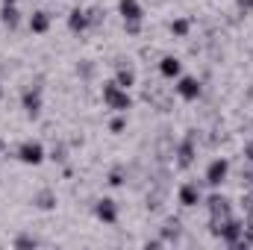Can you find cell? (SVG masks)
I'll use <instances>...</instances> for the list:
<instances>
[{
    "instance_id": "cell-1",
    "label": "cell",
    "mask_w": 253,
    "mask_h": 250,
    "mask_svg": "<svg viewBox=\"0 0 253 250\" xmlns=\"http://www.w3.org/2000/svg\"><path fill=\"white\" fill-rule=\"evenodd\" d=\"M209 230H212V236H218L224 245L236 248V245L242 242V236H245V221L236 218V215L221 218V221H212V218H209Z\"/></svg>"
},
{
    "instance_id": "cell-2",
    "label": "cell",
    "mask_w": 253,
    "mask_h": 250,
    "mask_svg": "<svg viewBox=\"0 0 253 250\" xmlns=\"http://www.w3.org/2000/svg\"><path fill=\"white\" fill-rule=\"evenodd\" d=\"M100 97H103L106 109H112V112H121V115H124L126 109L132 106L129 88H124V85H118L115 80H106V83L100 85Z\"/></svg>"
},
{
    "instance_id": "cell-3",
    "label": "cell",
    "mask_w": 253,
    "mask_h": 250,
    "mask_svg": "<svg viewBox=\"0 0 253 250\" xmlns=\"http://www.w3.org/2000/svg\"><path fill=\"white\" fill-rule=\"evenodd\" d=\"M194 159H197V135H194V129H189L183 135V141L174 144V162H177L180 171H189L194 165Z\"/></svg>"
},
{
    "instance_id": "cell-4",
    "label": "cell",
    "mask_w": 253,
    "mask_h": 250,
    "mask_svg": "<svg viewBox=\"0 0 253 250\" xmlns=\"http://www.w3.org/2000/svg\"><path fill=\"white\" fill-rule=\"evenodd\" d=\"M21 109L27 112V118H39L44 109V91L42 85H27L21 91Z\"/></svg>"
},
{
    "instance_id": "cell-5",
    "label": "cell",
    "mask_w": 253,
    "mask_h": 250,
    "mask_svg": "<svg viewBox=\"0 0 253 250\" xmlns=\"http://www.w3.org/2000/svg\"><path fill=\"white\" fill-rule=\"evenodd\" d=\"M227 174H230V162H227L224 156H218V159H212V162L206 165L203 183H206L209 188H221V183L227 180Z\"/></svg>"
},
{
    "instance_id": "cell-6",
    "label": "cell",
    "mask_w": 253,
    "mask_h": 250,
    "mask_svg": "<svg viewBox=\"0 0 253 250\" xmlns=\"http://www.w3.org/2000/svg\"><path fill=\"white\" fill-rule=\"evenodd\" d=\"M203 203H206L212 221H221V218H230V215H233V203H230V197H224V194H218V191L209 194V197H203Z\"/></svg>"
},
{
    "instance_id": "cell-7",
    "label": "cell",
    "mask_w": 253,
    "mask_h": 250,
    "mask_svg": "<svg viewBox=\"0 0 253 250\" xmlns=\"http://www.w3.org/2000/svg\"><path fill=\"white\" fill-rule=\"evenodd\" d=\"M44 144L42 141H24L21 147H18V162H24V165H42L44 162Z\"/></svg>"
},
{
    "instance_id": "cell-8",
    "label": "cell",
    "mask_w": 253,
    "mask_h": 250,
    "mask_svg": "<svg viewBox=\"0 0 253 250\" xmlns=\"http://www.w3.org/2000/svg\"><path fill=\"white\" fill-rule=\"evenodd\" d=\"M174 91H177L183 100H189V103H191V100H197V97H200V91H203V88H200V80H197V77H183V74H180V77H177Z\"/></svg>"
},
{
    "instance_id": "cell-9",
    "label": "cell",
    "mask_w": 253,
    "mask_h": 250,
    "mask_svg": "<svg viewBox=\"0 0 253 250\" xmlns=\"http://www.w3.org/2000/svg\"><path fill=\"white\" fill-rule=\"evenodd\" d=\"M94 215H97V221H103V224H118V203L112 200V197H100L97 203H94Z\"/></svg>"
},
{
    "instance_id": "cell-10",
    "label": "cell",
    "mask_w": 253,
    "mask_h": 250,
    "mask_svg": "<svg viewBox=\"0 0 253 250\" xmlns=\"http://www.w3.org/2000/svg\"><path fill=\"white\" fill-rule=\"evenodd\" d=\"M177 200H180V206L194 209V206H200V203H203V191H200L197 183H183L180 191H177Z\"/></svg>"
},
{
    "instance_id": "cell-11",
    "label": "cell",
    "mask_w": 253,
    "mask_h": 250,
    "mask_svg": "<svg viewBox=\"0 0 253 250\" xmlns=\"http://www.w3.org/2000/svg\"><path fill=\"white\" fill-rule=\"evenodd\" d=\"M115 83H118V85H124V88H132V85L138 83L135 68L126 62V59H118V62H115Z\"/></svg>"
},
{
    "instance_id": "cell-12",
    "label": "cell",
    "mask_w": 253,
    "mask_h": 250,
    "mask_svg": "<svg viewBox=\"0 0 253 250\" xmlns=\"http://www.w3.org/2000/svg\"><path fill=\"white\" fill-rule=\"evenodd\" d=\"M50 24H53V18H50V12H44V9L33 12V15H30V21H27L30 33H36V36H44V33L50 30Z\"/></svg>"
},
{
    "instance_id": "cell-13",
    "label": "cell",
    "mask_w": 253,
    "mask_h": 250,
    "mask_svg": "<svg viewBox=\"0 0 253 250\" xmlns=\"http://www.w3.org/2000/svg\"><path fill=\"white\" fill-rule=\"evenodd\" d=\"M68 30H71L74 36H83L85 30H91V27H88V12L80 9V6L71 9V15H68Z\"/></svg>"
},
{
    "instance_id": "cell-14",
    "label": "cell",
    "mask_w": 253,
    "mask_h": 250,
    "mask_svg": "<svg viewBox=\"0 0 253 250\" xmlns=\"http://www.w3.org/2000/svg\"><path fill=\"white\" fill-rule=\"evenodd\" d=\"M118 12L124 21H144V6L138 0H118Z\"/></svg>"
},
{
    "instance_id": "cell-15",
    "label": "cell",
    "mask_w": 253,
    "mask_h": 250,
    "mask_svg": "<svg viewBox=\"0 0 253 250\" xmlns=\"http://www.w3.org/2000/svg\"><path fill=\"white\" fill-rule=\"evenodd\" d=\"M33 206L42 209V212L56 209V191H53V188H39V191L33 194Z\"/></svg>"
},
{
    "instance_id": "cell-16",
    "label": "cell",
    "mask_w": 253,
    "mask_h": 250,
    "mask_svg": "<svg viewBox=\"0 0 253 250\" xmlns=\"http://www.w3.org/2000/svg\"><path fill=\"white\" fill-rule=\"evenodd\" d=\"M159 74H162L165 80H177V77L183 74V62H180L177 56H162V59H159Z\"/></svg>"
},
{
    "instance_id": "cell-17",
    "label": "cell",
    "mask_w": 253,
    "mask_h": 250,
    "mask_svg": "<svg viewBox=\"0 0 253 250\" xmlns=\"http://www.w3.org/2000/svg\"><path fill=\"white\" fill-rule=\"evenodd\" d=\"M0 24H3L6 30H18V27H21V12H18V6L3 3V6H0Z\"/></svg>"
},
{
    "instance_id": "cell-18",
    "label": "cell",
    "mask_w": 253,
    "mask_h": 250,
    "mask_svg": "<svg viewBox=\"0 0 253 250\" xmlns=\"http://www.w3.org/2000/svg\"><path fill=\"white\" fill-rule=\"evenodd\" d=\"M180 233H183L180 218H168V221H165V227H162V239H165V245H168V242H177V239H180Z\"/></svg>"
},
{
    "instance_id": "cell-19",
    "label": "cell",
    "mask_w": 253,
    "mask_h": 250,
    "mask_svg": "<svg viewBox=\"0 0 253 250\" xmlns=\"http://www.w3.org/2000/svg\"><path fill=\"white\" fill-rule=\"evenodd\" d=\"M168 30H171V36H174V39H189V33H191V18H174Z\"/></svg>"
},
{
    "instance_id": "cell-20",
    "label": "cell",
    "mask_w": 253,
    "mask_h": 250,
    "mask_svg": "<svg viewBox=\"0 0 253 250\" xmlns=\"http://www.w3.org/2000/svg\"><path fill=\"white\" fill-rule=\"evenodd\" d=\"M106 183H109V186H112V188L124 186V183H126V171H124V168H121V165H115V168L109 171V177H106Z\"/></svg>"
},
{
    "instance_id": "cell-21",
    "label": "cell",
    "mask_w": 253,
    "mask_h": 250,
    "mask_svg": "<svg viewBox=\"0 0 253 250\" xmlns=\"http://www.w3.org/2000/svg\"><path fill=\"white\" fill-rule=\"evenodd\" d=\"M85 12H88V27H100L103 18H106V12H103L100 6H91V9H85Z\"/></svg>"
},
{
    "instance_id": "cell-22",
    "label": "cell",
    "mask_w": 253,
    "mask_h": 250,
    "mask_svg": "<svg viewBox=\"0 0 253 250\" xmlns=\"http://www.w3.org/2000/svg\"><path fill=\"white\" fill-rule=\"evenodd\" d=\"M162 200H165V188H156L153 194H147V209H162Z\"/></svg>"
},
{
    "instance_id": "cell-23",
    "label": "cell",
    "mask_w": 253,
    "mask_h": 250,
    "mask_svg": "<svg viewBox=\"0 0 253 250\" xmlns=\"http://www.w3.org/2000/svg\"><path fill=\"white\" fill-rule=\"evenodd\" d=\"M242 209H245V221L253 224V191H248V194L242 197Z\"/></svg>"
},
{
    "instance_id": "cell-24",
    "label": "cell",
    "mask_w": 253,
    "mask_h": 250,
    "mask_svg": "<svg viewBox=\"0 0 253 250\" xmlns=\"http://www.w3.org/2000/svg\"><path fill=\"white\" fill-rule=\"evenodd\" d=\"M141 30H144V21H124L126 36H141Z\"/></svg>"
},
{
    "instance_id": "cell-25",
    "label": "cell",
    "mask_w": 253,
    "mask_h": 250,
    "mask_svg": "<svg viewBox=\"0 0 253 250\" xmlns=\"http://www.w3.org/2000/svg\"><path fill=\"white\" fill-rule=\"evenodd\" d=\"M12 245H15V248H39V239H36V236H18Z\"/></svg>"
},
{
    "instance_id": "cell-26",
    "label": "cell",
    "mask_w": 253,
    "mask_h": 250,
    "mask_svg": "<svg viewBox=\"0 0 253 250\" xmlns=\"http://www.w3.org/2000/svg\"><path fill=\"white\" fill-rule=\"evenodd\" d=\"M109 129H112L115 135H118V132H124V129H126V121L121 118V112H118V118H112V121H109Z\"/></svg>"
},
{
    "instance_id": "cell-27",
    "label": "cell",
    "mask_w": 253,
    "mask_h": 250,
    "mask_svg": "<svg viewBox=\"0 0 253 250\" xmlns=\"http://www.w3.org/2000/svg\"><path fill=\"white\" fill-rule=\"evenodd\" d=\"M77 74H83V80H91V74H94V65H80V68H77Z\"/></svg>"
},
{
    "instance_id": "cell-28",
    "label": "cell",
    "mask_w": 253,
    "mask_h": 250,
    "mask_svg": "<svg viewBox=\"0 0 253 250\" xmlns=\"http://www.w3.org/2000/svg\"><path fill=\"white\" fill-rule=\"evenodd\" d=\"M236 6H239V12H253V0H236Z\"/></svg>"
},
{
    "instance_id": "cell-29",
    "label": "cell",
    "mask_w": 253,
    "mask_h": 250,
    "mask_svg": "<svg viewBox=\"0 0 253 250\" xmlns=\"http://www.w3.org/2000/svg\"><path fill=\"white\" fill-rule=\"evenodd\" d=\"M245 156H248V159L253 162V138L248 141V144H245Z\"/></svg>"
},
{
    "instance_id": "cell-30",
    "label": "cell",
    "mask_w": 253,
    "mask_h": 250,
    "mask_svg": "<svg viewBox=\"0 0 253 250\" xmlns=\"http://www.w3.org/2000/svg\"><path fill=\"white\" fill-rule=\"evenodd\" d=\"M0 3H9V6H18L21 0H0Z\"/></svg>"
},
{
    "instance_id": "cell-31",
    "label": "cell",
    "mask_w": 253,
    "mask_h": 250,
    "mask_svg": "<svg viewBox=\"0 0 253 250\" xmlns=\"http://www.w3.org/2000/svg\"><path fill=\"white\" fill-rule=\"evenodd\" d=\"M3 150H6V141H3V138H0V153H3Z\"/></svg>"
},
{
    "instance_id": "cell-32",
    "label": "cell",
    "mask_w": 253,
    "mask_h": 250,
    "mask_svg": "<svg viewBox=\"0 0 253 250\" xmlns=\"http://www.w3.org/2000/svg\"><path fill=\"white\" fill-rule=\"evenodd\" d=\"M0 100H3V85H0Z\"/></svg>"
}]
</instances>
